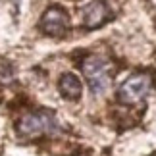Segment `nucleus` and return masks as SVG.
I'll return each mask as SVG.
<instances>
[{
	"instance_id": "7",
	"label": "nucleus",
	"mask_w": 156,
	"mask_h": 156,
	"mask_svg": "<svg viewBox=\"0 0 156 156\" xmlns=\"http://www.w3.org/2000/svg\"><path fill=\"white\" fill-rule=\"evenodd\" d=\"M14 79V73H12V68L6 64H0V83H10Z\"/></svg>"
},
{
	"instance_id": "2",
	"label": "nucleus",
	"mask_w": 156,
	"mask_h": 156,
	"mask_svg": "<svg viewBox=\"0 0 156 156\" xmlns=\"http://www.w3.org/2000/svg\"><path fill=\"white\" fill-rule=\"evenodd\" d=\"M110 69L112 66L106 58L102 56H89L85 62H83V73H85L89 87L94 94L104 93L108 85H110Z\"/></svg>"
},
{
	"instance_id": "5",
	"label": "nucleus",
	"mask_w": 156,
	"mask_h": 156,
	"mask_svg": "<svg viewBox=\"0 0 156 156\" xmlns=\"http://www.w3.org/2000/svg\"><path fill=\"white\" fill-rule=\"evenodd\" d=\"M104 20H106V6H104L102 0L91 2L85 8V12H83V25L89 27V29L102 25Z\"/></svg>"
},
{
	"instance_id": "6",
	"label": "nucleus",
	"mask_w": 156,
	"mask_h": 156,
	"mask_svg": "<svg viewBox=\"0 0 156 156\" xmlns=\"http://www.w3.org/2000/svg\"><path fill=\"white\" fill-rule=\"evenodd\" d=\"M58 87H60V93H62L66 98H69V100L79 98L81 97V91H83L81 81L77 79L73 73H64L62 79H60V85Z\"/></svg>"
},
{
	"instance_id": "8",
	"label": "nucleus",
	"mask_w": 156,
	"mask_h": 156,
	"mask_svg": "<svg viewBox=\"0 0 156 156\" xmlns=\"http://www.w3.org/2000/svg\"><path fill=\"white\" fill-rule=\"evenodd\" d=\"M154 156H156V154H154Z\"/></svg>"
},
{
	"instance_id": "4",
	"label": "nucleus",
	"mask_w": 156,
	"mask_h": 156,
	"mask_svg": "<svg viewBox=\"0 0 156 156\" xmlns=\"http://www.w3.org/2000/svg\"><path fill=\"white\" fill-rule=\"evenodd\" d=\"M41 29H43L46 35L66 33V29H68V14H66L62 8H58V6L46 10L43 20H41Z\"/></svg>"
},
{
	"instance_id": "3",
	"label": "nucleus",
	"mask_w": 156,
	"mask_h": 156,
	"mask_svg": "<svg viewBox=\"0 0 156 156\" xmlns=\"http://www.w3.org/2000/svg\"><path fill=\"white\" fill-rule=\"evenodd\" d=\"M152 87V77L148 73H135L127 77L118 91V98L125 104H135L148 94Z\"/></svg>"
},
{
	"instance_id": "1",
	"label": "nucleus",
	"mask_w": 156,
	"mask_h": 156,
	"mask_svg": "<svg viewBox=\"0 0 156 156\" xmlns=\"http://www.w3.org/2000/svg\"><path fill=\"white\" fill-rule=\"evenodd\" d=\"M58 131V122L54 119V116L46 112H29L21 116L20 123H17V133L23 139H39L44 135H56Z\"/></svg>"
}]
</instances>
